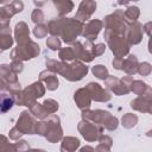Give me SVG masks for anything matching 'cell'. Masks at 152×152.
I'll list each match as a JSON object with an SVG mask.
<instances>
[{
  "label": "cell",
  "instance_id": "obj_1",
  "mask_svg": "<svg viewBox=\"0 0 152 152\" xmlns=\"http://www.w3.org/2000/svg\"><path fill=\"white\" fill-rule=\"evenodd\" d=\"M14 104V99L8 94H1L0 95V113L4 114L8 112Z\"/></svg>",
  "mask_w": 152,
  "mask_h": 152
}]
</instances>
